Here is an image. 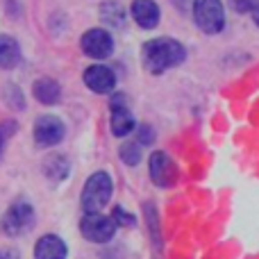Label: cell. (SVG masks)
Returning a JSON list of instances; mask_svg holds the SVG:
<instances>
[{
	"instance_id": "18",
	"label": "cell",
	"mask_w": 259,
	"mask_h": 259,
	"mask_svg": "<svg viewBox=\"0 0 259 259\" xmlns=\"http://www.w3.org/2000/svg\"><path fill=\"white\" fill-rule=\"evenodd\" d=\"M112 219L116 221V225H134V216H132V214H127V211L123 209V207H116V209H114Z\"/></svg>"
},
{
	"instance_id": "7",
	"label": "cell",
	"mask_w": 259,
	"mask_h": 259,
	"mask_svg": "<svg viewBox=\"0 0 259 259\" xmlns=\"http://www.w3.org/2000/svg\"><path fill=\"white\" fill-rule=\"evenodd\" d=\"M64 134H66V125L62 123V118L53 116V114L41 116L34 125V139H36V143L44 148L57 146V143L64 139Z\"/></svg>"
},
{
	"instance_id": "23",
	"label": "cell",
	"mask_w": 259,
	"mask_h": 259,
	"mask_svg": "<svg viewBox=\"0 0 259 259\" xmlns=\"http://www.w3.org/2000/svg\"><path fill=\"white\" fill-rule=\"evenodd\" d=\"M0 150H3V134H0Z\"/></svg>"
},
{
	"instance_id": "20",
	"label": "cell",
	"mask_w": 259,
	"mask_h": 259,
	"mask_svg": "<svg viewBox=\"0 0 259 259\" xmlns=\"http://www.w3.org/2000/svg\"><path fill=\"white\" fill-rule=\"evenodd\" d=\"M230 3H232L234 12H239V14L250 12V9H252V0H230Z\"/></svg>"
},
{
	"instance_id": "12",
	"label": "cell",
	"mask_w": 259,
	"mask_h": 259,
	"mask_svg": "<svg viewBox=\"0 0 259 259\" xmlns=\"http://www.w3.org/2000/svg\"><path fill=\"white\" fill-rule=\"evenodd\" d=\"M32 94H34V98L39 100V103L55 105V103H59V98H62V87H59L55 80H50V77H41V80L34 82Z\"/></svg>"
},
{
	"instance_id": "9",
	"label": "cell",
	"mask_w": 259,
	"mask_h": 259,
	"mask_svg": "<svg viewBox=\"0 0 259 259\" xmlns=\"http://www.w3.org/2000/svg\"><path fill=\"white\" fill-rule=\"evenodd\" d=\"M84 84L89 87L94 94H112L116 87V75L109 66L103 64H94L84 71Z\"/></svg>"
},
{
	"instance_id": "4",
	"label": "cell",
	"mask_w": 259,
	"mask_h": 259,
	"mask_svg": "<svg viewBox=\"0 0 259 259\" xmlns=\"http://www.w3.org/2000/svg\"><path fill=\"white\" fill-rule=\"evenodd\" d=\"M80 232L82 237L94 243H107L114 237V232H116V221L112 216L100 214V211L84 214V219L80 223Z\"/></svg>"
},
{
	"instance_id": "22",
	"label": "cell",
	"mask_w": 259,
	"mask_h": 259,
	"mask_svg": "<svg viewBox=\"0 0 259 259\" xmlns=\"http://www.w3.org/2000/svg\"><path fill=\"white\" fill-rule=\"evenodd\" d=\"M0 255H3V250H0ZM5 255H7L9 259H16V255H14V252H9V250H5Z\"/></svg>"
},
{
	"instance_id": "6",
	"label": "cell",
	"mask_w": 259,
	"mask_h": 259,
	"mask_svg": "<svg viewBox=\"0 0 259 259\" xmlns=\"http://www.w3.org/2000/svg\"><path fill=\"white\" fill-rule=\"evenodd\" d=\"M82 50L94 59H107L114 53V39L107 30L94 27L82 34Z\"/></svg>"
},
{
	"instance_id": "10",
	"label": "cell",
	"mask_w": 259,
	"mask_h": 259,
	"mask_svg": "<svg viewBox=\"0 0 259 259\" xmlns=\"http://www.w3.org/2000/svg\"><path fill=\"white\" fill-rule=\"evenodd\" d=\"M66 255L68 248L57 234H46L34 246V259H66Z\"/></svg>"
},
{
	"instance_id": "5",
	"label": "cell",
	"mask_w": 259,
	"mask_h": 259,
	"mask_svg": "<svg viewBox=\"0 0 259 259\" xmlns=\"http://www.w3.org/2000/svg\"><path fill=\"white\" fill-rule=\"evenodd\" d=\"M34 225V209L27 202H14L3 216V230L9 237H21V234L30 232Z\"/></svg>"
},
{
	"instance_id": "15",
	"label": "cell",
	"mask_w": 259,
	"mask_h": 259,
	"mask_svg": "<svg viewBox=\"0 0 259 259\" xmlns=\"http://www.w3.org/2000/svg\"><path fill=\"white\" fill-rule=\"evenodd\" d=\"M44 173L50 182H62L71 173V164H68V159L64 155H50L44 164Z\"/></svg>"
},
{
	"instance_id": "16",
	"label": "cell",
	"mask_w": 259,
	"mask_h": 259,
	"mask_svg": "<svg viewBox=\"0 0 259 259\" xmlns=\"http://www.w3.org/2000/svg\"><path fill=\"white\" fill-rule=\"evenodd\" d=\"M100 16H103V21H107V25L121 27L123 23H125V9H123L116 0H109V3H105L103 7H100Z\"/></svg>"
},
{
	"instance_id": "17",
	"label": "cell",
	"mask_w": 259,
	"mask_h": 259,
	"mask_svg": "<svg viewBox=\"0 0 259 259\" xmlns=\"http://www.w3.org/2000/svg\"><path fill=\"white\" fill-rule=\"evenodd\" d=\"M141 143L139 141H127L121 146V150H118V155H121V159L125 161L127 166H137L139 161H141Z\"/></svg>"
},
{
	"instance_id": "14",
	"label": "cell",
	"mask_w": 259,
	"mask_h": 259,
	"mask_svg": "<svg viewBox=\"0 0 259 259\" xmlns=\"http://www.w3.org/2000/svg\"><path fill=\"white\" fill-rule=\"evenodd\" d=\"M21 64V46L7 34H0V68H16Z\"/></svg>"
},
{
	"instance_id": "8",
	"label": "cell",
	"mask_w": 259,
	"mask_h": 259,
	"mask_svg": "<svg viewBox=\"0 0 259 259\" xmlns=\"http://www.w3.org/2000/svg\"><path fill=\"white\" fill-rule=\"evenodd\" d=\"M150 178L157 187H170L178 178V166L166 152L157 150L150 155Z\"/></svg>"
},
{
	"instance_id": "19",
	"label": "cell",
	"mask_w": 259,
	"mask_h": 259,
	"mask_svg": "<svg viewBox=\"0 0 259 259\" xmlns=\"http://www.w3.org/2000/svg\"><path fill=\"white\" fill-rule=\"evenodd\" d=\"M152 137H155V134H152V130L148 127V125H141V127H139V143H141V146L150 143Z\"/></svg>"
},
{
	"instance_id": "2",
	"label": "cell",
	"mask_w": 259,
	"mask_h": 259,
	"mask_svg": "<svg viewBox=\"0 0 259 259\" xmlns=\"http://www.w3.org/2000/svg\"><path fill=\"white\" fill-rule=\"evenodd\" d=\"M112 193H114L112 178H109L105 170L94 173L87 180L84 189H82V207H84V211L87 214H94V211L105 209V205L109 202Z\"/></svg>"
},
{
	"instance_id": "11",
	"label": "cell",
	"mask_w": 259,
	"mask_h": 259,
	"mask_svg": "<svg viewBox=\"0 0 259 259\" xmlns=\"http://www.w3.org/2000/svg\"><path fill=\"white\" fill-rule=\"evenodd\" d=\"M132 18L146 30H152V27L159 23V7H157L155 0H134L132 3Z\"/></svg>"
},
{
	"instance_id": "1",
	"label": "cell",
	"mask_w": 259,
	"mask_h": 259,
	"mask_svg": "<svg viewBox=\"0 0 259 259\" xmlns=\"http://www.w3.org/2000/svg\"><path fill=\"white\" fill-rule=\"evenodd\" d=\"M141 57L148 73L161 75L164 71L182 64L184 57H187V50L180 41L170 39V36H159V39H152L143 46Z\"/></svg>"
},
{
	"instance_id": "3",
	"label": "cell",
	"mask_w": 259,
	"mask_h": 259,
	"mask_svg": "<svg viewBox=\"0 0 259 259\" xmlns=\"http://www.w3.org/2000/svg\"><path fill=\"white\" fill-rule=\"evenodd\" d=\"M196 25L207 34H216L225 25V9L221 0H193Z\"/></svg>"
},
{
	"instance_id": "13",
	"label": "cell",
	"mask_w": 259,
	"mask_h": 259,
	"mask_svg": "<svg viewBox=\"0 0 259 259\" xmlns=\"http://www.w3.org/2000/svg\"><path fill=\"white\" fill-rule=\"evenodd\" d=\"M109 125H112V132L116 134V137H125L134 130V116L132 112H130L127 107H121L118 103L112 105V121H109Z\"/></svg>"
},
{
	"instance_id": "21",
	"label": "cell",
	"mask_w": 259,
	"mask_h": 259,
	"mask_svg": "<svg viewBox=\"0 0 259 259\" xmlns=\"http://www.w3.org/2000/svg\"><path fill=\"white\" fill-rule=\"evenodd\" d=\"M252 18H255V23H257V27H259V0H252Z\"/></svg>"
}]
</instances>
